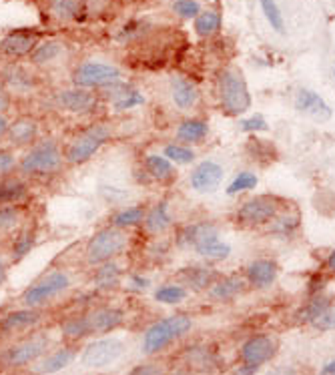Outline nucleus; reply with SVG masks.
Masks as SVG:
<instances>
[{
  "label": "nucleus",
  "mask_w": 335,
  "mask_h": 375,
  "mask_svg": "<svg viewBox=\"0 0 335 375\" xmlns=\"http://www.w3.org/2000/svg\"><path fill=\"white\" fill-rule=\"evenodd\" d=\"M187 297V289L183 285H163L155 291V299L161 303H181Z\"/></svg>",
  "instance_id": "c9c22d12"
},
{
  "label": "nucleus",
  "mask_w": 335,
  "mask_h": 375,
  "mask_svg": "<svg viewBox=\"0 0 335 375\" xmlns=\"http://www.w3.org/2000/svg\"><path fill=\"white\" fill-rule=\"evenodd\" d=\"M295 109L299 113L307 114L317 123H327L331 119V109L327 107V102L310 88H301L295 95Z\"/></svg>",
  "instance_id": "dca6fc26"
},
{
  "label": "nucleus",
  "mask_w": 335,
  "mask_h": 375,
  "mask_svg": "<svg viewBox=\"0 0 335 375\" xmlns=\"http://www.w3.org/2000/svg\"><path fill=\"white\" fill-rule=\"evenodd\" d=\"M124 353V343L117 338H105L97 339L93 343H88L83 355H81V363L85 367H93V369H100L114 363Z\"/></svg>",
  "instance_id": "9d476101"
},
{
  "label": "nucleus",
  "mask_w": 335,
  "mask_h": 375,
  "mask_svg": "<svg viewBox=\"0 0 335 375\" xmlns=\"http://www.w3.org/2000/svg\"><path fill=\"white\" fill-rule=\"evenodd\" d=\"M223 175L225 171L221 165L215 163V161H203L193 169L189 181H191V187L195 189L197 193H211L221 185Z\"/></svg>",
  "instance_id": "2eb2a0df"
},
{
  "label": "nucleus",
  "mask_w": 335,
  "mask_h": 375,
  "mask_svg": "<svg viewBox=\"0 0 335 375\" xmlns=\"http://www.w3.org/2000/svg\"><path fill=\"white\" fill-rule=\"evenodd\" d=\"M259 2V11L265 18L267 26L271 28V32L277 37H287L289 28H287V18L279 0H257Z\"/></svg>",
  "instance_id": "aec40b11"
},
{
  "label": "nucleus",
  "mask_w": 335,
  "mask_h": 375,
  "mask_svg": "<svg viewBox=\"0 0 335 375\" xmlns=\"http://www.w3.org/2000/svg\"><path fill=\"white\" fill-rule=\"evenodd\" d=\"M327 265H329V269H334L335 271V251L329 255V259H327Z\"/></svg>",
  "instance_id": "5fc2aeb1"
},
{
  "label": "nucleus",
  "mask_w": 335,
  "mask_h": 375,
  "mask_svg": "<svg viewBox=\"0 0 335 375\" xmlns=\"http://www.w3.org/2000/svg\"><path fill=\"white\" fill-rule=\"evenodd\" d=\"M277 211L274 201L259 197V199L247 201L241 209H239V219L247 221V223H263L267 219H271Z\"/></svg>",
  "instance_id": "412c9836"
},
{
  "label": "nucleus",
  "mask_w": 335,
  "mask_h": 375,
  "mask_svg": "<svg viewBox=\"0 0 335 375\" xmlns=\"http://www.w3.org/2000/svg\"><path fill=\"white\" fill-rule=\"evenodd\" d=\"M83 2H85V16H93V18L107 13L112 4V0H83Z\"/></svg>",
  "instance_id": "c03bdc74"
},
{
  "label": "nucleus",
  "mask_w": 335,
  "mask_h": 375,
  "mask_svg": "<svg viewBox=\"0 0 335 375\" xmlns=\"http://www.w3.org/2000/svg\"><path fill=\"white\" fill-rule=\"evenodd\" d=\"M4 277H6V271H4V265H2V261H0V283L4 281Z\"/></svg>",
  "instance_id": "6e6d98bb"
},
{
  "label": "nucleus",
  "mask_w": 335,
  "mask_h": 375,
  "mask_svg": "<svg viewBox=\"0 0 335 375\" xmlns=\"http://www.w3.org/2000/svg\"><path fill=\"white\" fill-rule=\"evenodd\" d=\"M241 291H243V281H241L239 277H229V279H225V281L215 283V285L209 289V295L217 301H227L231 299V297H235L237 293H241Z\"/></svg>",
  "instance_id": "2f4dec72"
},
{
  "label": "nucleus",
  "mask_w": 335,
  "mask_h": 375,
  "mask_svg": "<svg viewBox=\"0 0 335 375\" xmlns=\"http://www.w3.org/2000/svg\"><path fill=\"white\" fill-rule=\"evenodd\" d=\"M193 321L189 315H173V317H167L157 321L155 326H151L145 331V338H143V353L153 355V353H159L161 350H165L171 341H175L177 338L185 335L187 331L191 329Z\"/></svg>",
  "instance_id": "20e7f679"
},
{
  "label": "nucleus",
  "mask_w": 335,
  "mask_h": 375,
  "mask_svg": "<svg viewBox=\"0 0 335 375\" xmlns=\"http://www.w3.org/2000/svg\"><path fill=\"white\" fill-rule=\"evenodd\" d=\"M322 375H335V359H331V362L323 365Z\"/></svg>",
  "instance_id": "603ef678"
},
{
  "label": "nucleus",
  "mask_w": 335,
  "mask_h": 375,
  "mask_svg": "<svg viewBox=\"0 0 335 375\" xmlns=\"http://www.w3.org/2000/svg\"><path fill=\"white\" fill-rule=\"evenodd\" d=\"M269 375H298L293 369H289V367H281V369H275L274 374Z\"/></svg>",
  "instance_id": "864d4df0"
},
{
  "label": "nucleus",
  "mask_w": 335,
  "mask_h": 375,
  "mask_svg": "<svg viewBox=\"0 0 335 375\" xmlns=\"http://www.w3.org/2000/svg\"><path fill=\"white\" fill-rule=\"evenodd\" d=\"M171 8L179 18H185V20H193L201 13V4L197 0H175Z\"/></svg>",
  "instance_id": "58836bf2"
},
{
  "label": "nucleus",
  "mask_w": 335,
  "mask_h": 375,
  "mask_svg": "<svg viewBox=\"0 0 335 375\" xmlns=\"http://www.w3.org/2000/svg\"><path fill=\"white\" fill-rule=\"evenodd\" d=\"M40 311L37 307H28V309H20V311L8 313L2 321H0V331L2 333H18L25 331L28 327L37 326L40 321Z\"/></svg>",
  "instance_id": "6ab92c4d"
},
{
  "label": "nucleus",
  "mask_w": 335,
  "mask_h": 375,
  "mask_svg": "<svg viewBox=\"0 0 335 375\" xmlns=\"http://www.w3.org/2000/svg\"><path fill=\"white\" fill-rule=\"evenodd\" d=\"M121 275H123L121 267L117 263L107 261L97 265V271H95L93 281H95V285L99 289H112L121 283Z\"/></svg>",
  "instance_id": "cd10ccee"
},
{
  "label": "nucleus",
  "mask_w": 335,
  "mask_h": 375,
  "mask_svg": "<svg viewBox=\"0 0 335 375\" xmlns=\"http://www.w3.org/2000/svg\"><path fill=\"white\" fill-rule=\"evenodd\" d=\"M171 213H169V203L167 201H161V203H157L153 209H151L147 215H145V219H143V223H145V229L153 233V235H157V233H163V231H167L169 225H171Z\"/></svg>",
  "instance_id": "393cba45"
},
{
  "label": "nucleus",
  "mask_w": 335,
  "mask_h": 375,
  "mask_svg": "<svg viewBox=\"0 0 335 375\" xmlns=\"http://www.w3.org/2000/svg\"><path fill=\"white\" fill-rule=\"evenodd\" d=\"M334 4H335V0H334Z\"/></svg>",
  "instance_id": "13d9d810"
},
{
  "label": "nucleus",
  "mask_w": 335,
  "mask_h": 375,
  "mask_svg": "<svg viewBox=\"0 0 335 375\" xmlns=\"http://www.w3.org/2000/svg\"><path fill=\"white\" fill-rule=\"evenodd\" d=\"M145 215H147L145 207H129V209H123L112 217V227H119V229L135 227L139 223H143Z\"/></svg>",
  "instance_id": "72a5a7b5"
},
{
  "label": "nucleus",
  "mask_w": 335,
  "mask_h": 375,
  "mask_svg": "<svg viewBox=\"0 0 335 375\" xmlns=\"http://www.w3.org/2000/svg\"><path fill=\"white\" fill-rule=\"evenodd\" d=\"M23 213L16 205H2L0 207V231H8L20 223Z\"/></svg>",
  "instance_id": "4c0bfd02"
},
{
  "label": "nucleus",
  "mask_w": 335,
  "mask_h": 375,
  "mask_svg": "<svg viewBox=\"0 0 335 375\" xmlns=\"http://www.w3.org/2000/svg\"><path fill=\"white\" fill-rule=\"evenodd\" d=\"M257 187V175H253V173H249V171H243V173H239V175L231 181V185L227 187V193L229 195H237V193H241V191H249V189Z\"/></svg>",
  "instance_id": "ea45409f"
},
{
  "label": "nucleus",
  "mask_w": 335,
  "mask_h": 375,
  "mask_svg": "<svg viewBox=\"0 0 335 375\" xmlns=\"http://www.w3.org/2000/svg\"><path fill=\"white\" fill-rule=\"evenodd\" d=\"M57 105L61 107L62 111H69V113L87 114L93 113V111L97 109L99 97H97V93L88 90V88H66V90H61V93H59Z\"/></svg>",
  "instance_id": "ddd939ff"
},
{
  "label": "nucleus",
  "mask_w": 335,
  "mask_h": 375,
  "mask_svg": "<svg viewBox=\"0 0 335 375\" xmlns=\"http://www.w3.org/2000/svg\"><path fill=\"white\" fill-rule=\"evenodd\" d=\"M163 155L177 165H189L195 161V153L183 147V145H167L165 150H163Z\"/></svg>",
  "instance_id": "e433bc0d"
},
{
  "label": "nucleus",
  "mask_w": 335,
  "mask_h": 375,
  "mask_svg": "<svg viewBox=\"0 0 335 375\" xmlns=\"http://www.w3.org/2000/svg\"><path fill=\"white\" fill-rule=\"evenodd\" d=\"M49 338L45 335H37V338H30L18 343V345H13L11 350H6L2 353V362L11 367H20V365H26V363H33L38 357L45 355V351L49 350Z\"/></svg>",
  "instance_id": "f8f14e48"
},
{
  "label": "nucleus",
  "mask_w": 335,
  "mask_h": 375,
  "mask_svg": "<svg viewBox=\"0 0 335 375\" xmlns=\"http://www.w3.org/2000/svg\"><path fill=\"white\" fill-rule=\"evenodd\" d=\"M38 135V123L37 119L33 117H18L14 123L8 125V131H6V141L20 149V147H28L35 143V138Z\"/></svg>",
  "instance_id": "a211bd4d"
},
{
  "label": "nucleus",
  "mask_w": 335,
  "mask_h": 375,
  "mask_svg": "<svg viewBox=\"0 0 335 375\" xmlns=\"http://www.w3.org/2000/svg\"><path fill=\"white\" fill-rule=\"evenodd\" d=\"M219 93H221L223 107L231 114L245 113L251 107V95H249L247 85L237 71L227 69L219 75Z\"/></svg>",
  "instance_id": "0eeeda50"
},
{
  "label": "nucleus",
  "mask_w": 335,
  "mask_h": 375,
  "mask_svg": "<svg viewBox=\"0 0 335 375\" xmlns=\"http://www.w3.org/2000/svg\"><path fill=\"white\" fill-rule=\"evenodd\" d=\"M76 351L71 350V347H64V350L54 351L52 355H49L45 362L38 365V371L45 375L49 374H59L64 367H69L71 363L75 362Z\"/></svg>",
  "instance_id": "bb28decb"
},
{
  "label": "nucleus",
  "mask_w": 335,
  "mask_h": 375,
  "mask_svg": "<svg viewBox=\"0 0 335 375\" xmlns=\"http://www.w3.org/2000/svg\"><path fill=\"white\" fill-rule=\"evenodd\" d=\"M117 2H121V4H131V2H139V0H117Z\"/></svg>",
  "instance_id": "4d7b16f0"
},
{
  "label": "nucleus",
  "mask_w": 335,
  "mask_h": 375,
  "mask_svg": "<svg viewBox=\"0 0 335 375\" xmlns=\"http://www.w3.org/2000/svg\"><path fill=\"white\" fill-rule=\"evenodd\" d=\"M62 54H64V44L61 40H40L35 50L30 52V63L37 64V66H45V64L54 63L59 61Z\"/></svg>",
  "instance_id": "5701e85b"
},
{
  "label": "nucleus",
  "mask_w": 335,
  "mask_h": 375,
  "mask_svg": "<svg viewBox=\"0 0 335 375\" xmlns=\"http://www.w3.org/2000/svg\"><path fill=\"white\" fill-rule=\"evenodd\" d=\"M62 161L64 155L59 145L54 141H42L26 153L18 169L23 175H50L61 169Z\"/></svg>",
  "instance_id": "39448f33"
},
{
  "label": "nucleus",
  "mask_w": 335,
  "mask_h": 375,
  "mask_svg": "<svg viewBox=\"0 0 335 375\" xmlns=\"http://www.w3.org/2000/svg\"><path fill=\"white\" fill-rule=\"evenodd\" d=\"M209 133V126L203 121H197V119H189V121H183L181 125L177 126V138L183 141V143H199L203 138L207 137Z\"/></svg>",
  "instance_id": "c756f323"
},
{
  "label": "nucleus",
  "mask_w": 335,
  "mask_h": 375,
  "mask_svg": "<svg viewBox=\"0 0 335 375\" xmlns=\"http://www.w3.org/2000/svg\"><path fill=\"white\" fill-rule=\"evenodd\" d=\"M38 42H40V32L33 30V28H18L8 32L6 37L0 40V54L11 59V61H18L30 56V52L35 50Z\"/></svg>",
  "instance_id": "9b49d317"
},
{
  "label": "nucleus",
  "mask_w": 335,
  "mask_h": 375,
  "mask_svg": "<svg viewBox=\"0 0 335 375\" xmlns=\"http://www.w3.org/2000/svg\"><path fill=\"white\" fill-rule=\"evenodd\" d=\"M327 305H329V299H327V297H315V299H311L310 303L305 305V309L299 313V321H313Z\"/></svg>",
  "instance_id": "a19ab883"
},
{
  "label": "nucleus",
  "mask_w": 335,
  "mask_h": 375,
  "mask_svg": "<svg viewBox=\"0 0 335 375\" xmlns=\"http://www.w3.org/2000/svg\"><path fill=\"white\" fill-rule=\"evenodd\" d=\"M298 227V219L295 217H281L277 223H275V231H279V233H283V235H289L293 229Z\"/></svg>",
  "instance_id": "de8ad7c7"
},
{
  "label": "nucleus",
  "mask_w": 335,
  "mask_h": 375,
  "mask_svg": "<svg viewBox=\"0 0 335 375\" xmlns=\"http://www.w3.org/2000/svg\"><path fill=\"white\" fill-rule=\"evenodd\" d=\"M127 245H129V237L123 229L112 225L105 227L88 239L87 249H85L87 263L88 265H100V263L112 261L117 255H121L127 249Z\"/></svg>",
  "instance_id": "7ed1b4c3"
},
{
  "label": "nucleus",
  "mask_w": 335,
  "mask_h": 375,
  "mask_svg": "<svg viewBox=\"0 0 335 375\" xmlns=\"http://www.w3.org/2000/svg\"><path fill=\"white\" fill-rule=\"evenodd\" d=\"M69 285H71V277L64 271H52L26 289L23 293V303L26 307H40L42 303L61 295L64 289H69Z\"/></svg>",
  "instance_id": "6e6552de"
},
{
  "label": "nucleus",
  "mask_w": 335,
  "mask_h": 375,
  "mask_svg": "<svg viewBox=\"0 0 335 375\" xmlns=\"http://www.w3.org/2000/svg\"><path fill=\"white\" fill-rule=\"evenodd\" d=\"M26 195H28V189L20 179H14L11 175L0 177V207L16 205V203L25 201Z\"/></svg>",
  "instance_id": "b1692460"
},
{
  "label": "nucleus",
  "mask_w": 335,
  "mask_h": 375,
  "mask_svg": "<svg viewBox=\"0 0 335 375\" xmlns=\"http://www.w3.org/2000/svg\"><path fill=\"white\" fill-rule=\"evenodd\" d=\"M311 323L317 329H335V305H327Z\"/></svg>",
  "instance_id": "37998d69"
},
{
  "label": "nucleus",
  "mask_w": 335,
  "mask_h": 375,
  "mask_svg": "<svg viewBox=\"0 0 335 375\" xmlns=\"http://www.w3.org/2000/svg\"><path fill=\"white\" fill-rule=\"evenodd\" d=\"M275 353V341L267 335H257L245 341V345L241 347V359L245 365L259 367L261 363L269 362Z\"/></svg>",
  "instance_id": "f3484780"
},
{
  "label": "nucleus",
  "mask_w": 335,
  "mask_h": 375,
  "mask_svg": "<svg viewBox=\"0 0 335 375\" xmlns=\"http://www.w3.org/2000/svg\"><path fill=\"white\" fill-rule=\"evenodd\" d=\"M213 273L211 269H205V267H189L183 271V277L185 281L195 289H205L209 287V283L213 281Z\"/></svg>",
  "instance_id": "f704fd0d"
},
{
  "label": "nucleus",
  "mask_w": 335,
  "mask_h": 375,
  "mask_svg": "<svg viewBox=\"0 0 335 375\" xmlns=\"http://www.w3.org/2000/svg\"><path fill=\"white\" fill-rule=\"evenodd\" d=\"M16 167V159L11 150L0 149V177H8L11 171Z\"/></svg>",
  "instance_id": "a18cd8bd"
},
{
  "label": "nucleus",
  "mask_w": 335,
  "mask_h": 375,
  "mask_svg": "<svg viewBox=\"0 0 335 375\" xmlns=\"http://www.w3.org/2000/svg\"><path fill=\"white\" fill-rule=\"evenodd\" d=\"M8 107H11V93L4 87V83H0V113L8 111Z\"/></svg>",
  "instance_id": "8fccbe9b"
},
{
  "label": "nucleus",
  "mask_w": 335,
  "mask_h": 375,
  "mask_svg": "<svg viewBox=\"0 0 335 375\" xmlns=\"http://www.w3.org/2000/svg\"><path fill=\"white\" fill-rule=\"evenodd\" d=\"M8 119L4 117V113H0V141L6 137V131H8Z\"/></svg>",
  "instance_id": "3c124183"
},
{
  "label": "nucleus",
  "mask_w": 335,
  "mask_h": 375,
  "mask_svg": "<svg viewBox=\"0 0 335 375\" xmlns=\"http://www.w3.org/2000/svg\"><path fill=\"white\" fill-rule=\"evenodd\" d=\"M119 81H123L121 69L109 63H100V61H87V63L76 64V69L73 71L75 87L105 88Z\"/></svg>",
  "instance_id": "423d86ee"
},
{
  "label": "nucleus",
  "mask_w": 335,
  "mask_h": 375,
  "mask_svg": "<svg viewBox=\"0 0 335 375\" xmlns=\"http://www.w3.org/2000/svg\"><path fill=\"white\" fill-rule=\"evenodd\" d=\"M111 138V126L109 125H93L81 131L78 135L71 138V143L64 149V161L69 165H85L88 163L100 149L102 145Z\"/></svg>",
  "instance_id": "f03ea898"
},
{
  "label": "nucleus",
  "mask_w": 335,
  "mask_h": 375,
  "mask_svg": "<svg viewBox=\"0 0 335 375\" xmlns=\"http://www.w3.org/2000/svg\"><path fill=\"white\" fill-rule=\"evenodd\" d=\"M277 277V267L274 261L261 259L249 265L247 279L255 285V287H269Z\"/></svg>",
  "instance_id": "a878e982"
},
{
  "label": "nucleus",
  "mask_w": 335,
  "mask_h": 375,
  "mask_svg": "<svg viewBox=\"0 0 335 375\" xmlns=\"http://www.w3.org/2000/svg\"><path fill=\"white\" fill-rule=\"evenodd\" d=\"M187 239H189V243L195 247L199 255H201V257H207V259H225V257H229V253H231V247L219 241L217 229L213 225H207V223L191 227Z\"/></svg>",
  "instance_id": "1a4fd4ad"
},
{
  "label": "nucleus",
  "mask_w": 335,
  "mask_h": 375,
  "mask_svg": "<svg viewBox=\"0 0 335 375\" xmlns=\"http://www.w3.org/2000/svg\"><path fill=\"white\" fill-rule=\"evenodd\" d=\"M145 169L157 181H167V179H171L175 175L173 165L165 155H147L145 157Z\"/></svg>",
  "instance_id": "7c9ffc66"
},
{
  "label": "nucleus",
  "mask_w": 335,
  "mask_h": 375,
  "mask_svg": "<svg viewBox=\"0 0 335 375\" xmlns=\"http://www.w3.org/2000/svg\"><path fill=\"white\" fill-rule=\"evenodd\" d=\"M171 97H173L175 107H179L181 111H189L197 102L199 90L193 83H189L183 76H173L171 78Z\"/></svg>",
  "instance_id": "4be33fe9"
},
{
  "label": "nucleus",
  "mask_w": 335,
  "mask_h": 375,
  "mask_svg": "<svg viewBox=\"0 0 335 375\" xmlns=\"http://www.w3.org/2000/svg\"><path fill=\"white\" fill-rule=\"evenodd\" d=\"M129 375H163V367L157 363H143L137 365Z\"/></svg>",
  "instance_id": "49530a36"
},
{
  "label": "nucleus",
  "mask_w": 335,
  "mask_h": 375,
  "mask_svg": "<svg viewBox=\"0 0 335 375\" xmlns=\"http://www.w3.org/2000/svg\"><path fill=\"white\" fill-rule=\"evenodd\" d=\"M124 321V313L117 307H100L95 311L87 313L83 317H75L69 319L62 326V333L66 338H85V335H93V333H109L112 329L121 326Z\"/></svg>",
  "instance_id": "f257e3e1"
},
{
  "label": "nucleus",
  "mask_w": 335,
  "mask_h": 375,
  "mask_svg": "<svg viewBox=\"0 0 335 375\" xmlns=\"http://www.w3.org/2000/svg\"><path fill=\"white\" fill-rule=\"evenodd\" d=\"M45 13L52 23L71 25L78 23L85 16L83 0H45Z\"/></svg>",
  "instance_id": "4468645a"
},
{
  "label": "nucleus",
  "mask_w": 335,
  "mask_h": 375,
  "mask_svg": "<svg viewBox=\"0 0 335 375\" xmlns=\"http://www.w3.org/2000/svg\"><path fill=\"white\" fill-rule=\"evenodd\" d=\"M33 85H35V78L30 73H26L23 66H8L4 71V87L13 88V90H18V93H26V90H33Z\"/></svg>",
  "instance_id": "c85d7f7f"
},
{
  "label": "nucleus",
  "mask_w": 335,
  "mask_h": 375,
  "mask_svg": "<svg viewBox=\"0 0 335 375\" xmlns=\"http://www.w3.org/2000/svg\"><path fill=\"white\" fill-rule=\"evenodd\" d=\"M241 129L243 131H267V123H265V119L263 117H251L247 121H243L241 123Z\"/></svg>",
  "instance_id": "09e8293b"
},
{
  "label": "nucleus",
  "mask_w": 335,
  "mask_h": 375,
  "mask_svg": "<svg viewBox=\"0 0 335 375\" xmlns=\"http://www.w3.org/2000/svg\"><path fill=\"white\" fill-rule=\"evenodd\" d=\"M33 243H35V235L30 233V231H25V233H20L16 241H14L13 245V257L14 259H23L28 251L33 249Z\"/></svg>",
  "instance_id": "79ce46f5"
},
{
  "label": "nucleus",
  "mask_w": 335,
  "mask_h": 375,
  "mask_svg": "<svg viewBox=\"0 0 335 375\" xmlns=\"http://www.w3.org/2000/svg\"><path fill=\"white\" fill-rule=\"evenodd\" d=\"M221 28V14L215 11H203L195 18V32L199 37H213Z\"/></svg>",
  "instance_id": "473e14b6"
}]
</instances>
